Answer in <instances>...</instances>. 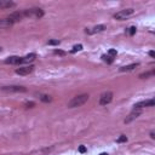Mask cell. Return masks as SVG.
Here are the masks:
<instances>
[{
  "instance_id": "28",
  "label": "cell",
  "mask_w": 155,
  "mask_h": 155,
  "mask_svg": "<svg viewBox=\"0 0 155 155\" xmlns=\"http://www.w3.org/2000/svg\"><path fill=\"white\" fill-rule=\"evenodd\" d=\"M150 137H152V139H155V133L153 132V131L150 132Z\"/></svg>"
},
{
  "instance_id": "10",
  "label": "cell",
  "mask_w": 155,
  "mask_h": 155,
  "mask_svg": "<svg viewBox=\"0 0 155 155\" xmlns=\"http://www.w3.org/2000/svg\"><path fill=\"white\" fill-rule=\"evenodd\" d=\"M23 17H24V16H23V12H19V11H17V12H13V13H11V15H10V16H9L6 19L13 24V23H16V22L21 21Z\"/></svg>"
},
{
  "instance_id": "22",
  "label": "cell",
  "mask_w": 155,
  "mask_h": 155,
  "mask_svg": "<svg viewBox=\"0 0 155 155\" xmlns=\"http://www.w3.org/2000/svg\"><path fill=\"white\" fill-rule=\"evenodd\" d=\"M127 33H129L130 35H135L136 34V27H130V28L127 29Z\"/></svg>"
},
{
  "instance_id": "21",
  "label": "cell",
  "mask_w": 155,
  "mask_h": 155,
  "mask_svg": "<svg viewBox=\"0 0 155 155\" xmlns=\"http://www.w3.org/2000/svg\"><path fill=\"white\" fill-rule=\"evenodd\" d=\"M116 55H117V52H116V50H114V49H110L108 51V56H110V57H114Z\"/></svg>"
},
{
  "instance_id": "1",
  "label": "cell",
  "mask_w": 155,
  "mask_h": 155,
  "mask_svg": "<svg viewBox=\"0 0 155 155\" xmlns=\"http://www.w3.org/2000/svg\"><path fill=\"white\" fill-rule=\"evenodd\" d=\"M89 95L84 93V95H79V96H75L73 99L69 101L68 103V108H77V107H81L82 104H85L87 101H89Z\"/></svg>"
},
{
  "instance_id": "20",
  "label": "cell",
  "mask_w": 155,
  "mask_h": 155,
  "mask_svg": "<svg viewBox=\"0 0 155 155\" xmlns=\"http://www.w3.org/2000/svg\"><path fill=\"white\" fill-rule=\"evenodd\" d=\"M80 50H82V45H80V44H79V45H75V46L72 49V51H70V52H72V53H75L77 51H80Z\"/></svg>"
},
{
  "instance_id": "23",
  "label": "cell",
  "mask_w": 155,
  "mask_h": 155,
  "mask_svg": "<svg viewBox=\"0 0 155 155\" xmlns=\"http://www.w3.org/2000/svg\"><path fill=\"white\" fill-rule=\"evenodd\" d=\"M47 45H59V40H49Z\"/></svg>"
},
{
  "instance_id": "2",
  "label": "cell",
  "mask_w": 155,
  "mask_h": 155,
  "mask_svg": "<svg viewBox=\"0 0 155 155\" xmlns=\"http://www.w3.org/2000/svg\"><path fill=\"white\" fill-rule=\"evenodd\" d=\"M24 17H29V18H41L44 16V11L39 7H33V9H28L22 11Z\"/></svg>"
},
{
  "instance_id": "13",
  "label": "cell",
  "mask_w": 155,
  "mask_h": 155,
  "mask_svg": "<svg viewBox=\"0 0 155 155\" xmlns=\"http://www.w3.org/2000/svg\"><path fill=\"white\" fill-rule=\"evenodd\" d=\"M35 58H37V55H35V53H29V55H27V56H24V57H21V64H22V63H30V62H33Z\"/></svg>"
},
{
  "instance_id": "17",
  "label": "cell",
  "mask_w": 155,
  "mask_h": 155,
  "mask_svg": "<svg viewBox=\"0 0 155 155\" xmlns=\"http://www.w3.org/2000/svg\"><path fill=\"white\" fill-rule=\"evenodd\" d=\"M102 59H103L104 62H107L108 64H112L113 61H114V58L110 57V56H107V55H103V56H102Z\"/></svg>"
},
{
  "instance_id": "15",
  "label": "cell",
  "mask_w": 155,
  "mask_h": 155,
  "mask_svg": "<svg viewBox=\"0 0 155 155\" xmlns=\"http://www.w3.org/2000/svg\"><path fill=\"white\" fill-rule=\"evenodd\" d=\"M38 98L41 102H45V103H50L52 101V97L49 96V95H42V93H37Z\"/></svg>"
},
{
  "instance_id": "25",
  "label": "cell",
  "mask_w": 155,
  "mask_h": 155,
  "mask_svg": "<svg viewBox=\"0 0 155 155\" xmlns=\"http://www.w3.org/2000/svg\"><path fill=\"white\" fill-rule=\"evenodd\" d=\"M53 53H55V55H61V56H62V55H65V52H64V51H61V50H55Z\"/></svg>"
},
{
  "instance_id": "30",
  "label": "cell",
  "mask_w": 155,
  "mask_h": 155,
  "mask_svg": "<svg viewBox=\"0 0 155 155\" xmlns=\"http://www.w3.org/2000/svg\"><path fill=\"white\" fill-rule=\"evenodd\" d=\"M1 50H2V49H1V47H0V52H1Z\"/></svg>"
},
{
  "instance_id": "7",
  "label": "cell",
  "mask_w": 155,
  "mask_h": 155,
  "mask_svg": "<svg viewBox=\"0 0 155 155\" xmlns=\"http://www.w3.org/2000/svg\"><path fill=\"white\" fill-rule=\"evenodd\" d=\"M155 101L154 99H148V101H142V102H138L133 105V109H142L144 107H154Z\"/></svg>"
},
{
  "instance_id": "11",
  "label": "cell",
  "mask_w": 155,
  "mask_h": 155,
  "mask_svg": "<svg viewBox=\"0 0 155 155\" xmlns=\"http://www.w3.org/2000/svg\"><path fill=\"white\" fill-rule=\"evenodd\" d=\"M6 64H21V57L18 56H11L5 59Z\"/></svg>"
},
{
  "instance_id": "29",
  "label": "cell",
  "mask_w": 155,
  "mask_h": 155,
  "mask_svg": "<svg viewBox=\"0 0 155 155\" xmlns=\"http://www.w3.org/2000/svg\"><path fill=\"white\" fill-rule=\"evenodd\" d=\"M99 155H108L107 153H102V154H99Z\"/></svg>"
},
{
  "instance_id": "6",
  "label": "cell",
  "mask_w": 155,
  "mask_h": 155,
  "mask_svg": "<svg viewBox=\"0 0 155 155\" xmlns=\"http://www.w3.org/2000/svg\"><path fill=\"white\" fill-rule=\"evenodd\" d=\"M34 70V65H26V67H19L16 69V74L18 75H29Z\"/></svg>"
},
{
  "instance_id": "14",
  "label": "cell",
  "mask_w": 155,
  "mask_h": 155,
  "mask_svg": "<svg viewBox=\"0 0 155 155\" xmlns=\"http://www.w3.org/2000/svg\"><path fill=\"white\" fill-rule=\"evenodd\" d=\"M138 65H139V63H132V64H130V65L121 67L119 70H120V72H131V70H133L136 67H138Z\"/></svg>"
},
{
  "instance_id": "16",
  "label": "cell",
  "mask_w": 155,
  "mask_h": 155,
  "mask_svg": "<svg viewBox=\"0 0 155 155\" xmlns=\"http://www.w3.org/2000/svg\"><path fill=\"white\" fill-rule=\"evenodd\" d=\"M12 26V23L11 22H9L7 19H0V28H7V27H11Z\"/></svg>"
},
{
  "instance_id": "27",
  "label": "cell",
  "mask_w": 155,
  "mask_h": 155,
  "mask_svg": "<svg viewBox=\"0 0 155 155\" xmlns=\"http://www.w3.org/2000/svg\"><path fill=\"white\" fill-rule=\"evenodd\" d=\"M149 56H150V57H155V52L154 51H150V52H149Z\"/></svg>"
},
{
  "instance_id": "9",
  "label": "cell",
  "mask_w": 155,
  "mask_h": 155,
  "mask_svg": "<svg viewBox=\"0 0 155 155\" xmlns=\"http://www.w3.org/2000/svg\"><path fill=\"white\" fill-rule=\"evenodd\" d=\"M142 114V109H133L131 113H130V115L127 116L126 119H125V124H129V122H131V121H133L135 119H137L138 116Z\"/></svg>"
},
{
  "instance_id": "12",
  "label": "cell",
  "mask_w": 155,
  "mask_h": 155,
  "mask_svg": "<svg viewBox=\"0 0 155 155\" xmlns=\"http://www.w3.org/2000/svg\"><path fill=\"white\" fill-rule=\"evenodd\" d=\"M16 4L13 1H10V0H0V10L1 9H10V7H13Z\"/></svg>"
},
{
  "instance_id": "18",
  "label": "cell",
  "mask_w": 155,
  "mask_h": 155,
  "mask_svg": "<svg viewBox=\"0 0 155 155\" xmlns=\"http://www.w3.org/2000/svg\"><path fill=\"white\" fill-rule=\"evenodd\" d=\"M153 75H154V70L148 72V73H143V74L139 75V78H141V79H144V78H149V77H153Z\"/></svg>"
},
{
  "instance_id": "26",
  "label": "cell",
  "mask_w": 155,
  "mask_h": 155,
  "mask_svg": "<svg viewBox=\"0 0 155 155\" xmlns=\"http://www.w3.org/2000/svg\"><path fill=\"white\" fill-rule=\"evenodd\" d=\"M79 152L80 153H86V147L85 145H80L79 147Z\"/></svg>"
},
{
  "instance_id": "19",
  "label": "cell",
  "mask_w": 155,
  "mask_h": 155,
  "mask_svg": "<svg viewBox=\"0 0 155 155\" xmlns=\"http://www.w3.org/2000/svg\"><path fill=\"white\" fill-rule=\"evenodd\" d=\"M116 142H117V143H124V142H127V137H126L125 135H121L119 138H117V139H116Z\"/></svg>"
},
{
  "instance_id": "24",
  "label": "cell",
  "mask_w": 155,
  "mask_h": 155,
  "mask_svg": "<svg viewBox=\"0 0 155 155\" xmlns=\"http://www.w3.org/2000/svg\"><path fill=\"white\" fill-rule=\"evenodd\" d=\"M34 105H35L34 102H27V103H26V107H27V108H33Z\"/></svg>"
},
{
  "instance_id": "8",
  "label": "cell",
  "mask_w": 155,
  "mask_h": 155,
  "mask_svg": "<svg viewBox=\"0 0 155 155\" xmlns=\"http://www.w3.org/2000/svg\"><path fill=\"white\" fill-rule=\"evenodd\" d=\"M103 30H105V26H103V24H98L96 27H92V28H86V34H90V35H92V34H96V33H101V32H103Z\"/></svg>"
},
{
  "instance_id": "5",
  "label": "cell",
  "mask_w": 155,
  "mask_h": 155,
  "mask_svg": "<svg viewBox=\"0 0 155 155\" xmlns=\"http://www.w3.org/2000/svg\"><path fill=\"white\" fill-rule=\"evenodd\" d=\"M2 91L5 92H26L27 89L23 86H17V85H11V86H2Z\"/></svg>"
},
{
  "instance_id": "4",
  "label": "cell",
  "mask_w": 155,
  "mask_h": 155,
  "mask_svg": "<svg viewBox=\"0 0 155 155\" xmlns=\"http://www.w3.org/2000/svg\"><path fill=\"white\" fill-rule=\"evenodd\" d=\"M112 101H113V92L107 91V92H103V93L101 95L98 103H99V105H107V104H109Z\"/></svg>"
},
{
  "instance_id": "3",
  "label": "cell",
  "mask_w": 155,
  "mask_h": 155,
  "mask_svg": "<svg viewBox=\"0 0 155 155\" xmlns=\"http://www.w3.org/2000/svg\"><path fill=\"white\" fill-rule=\"evenodd\" d=\"M133 13H135V10L133 9H125V10H121V11L116 12L115 15H114V18L117 19V21H124V19H126L127 17L132 16Z\"/></svg>"
}]
</instances>
